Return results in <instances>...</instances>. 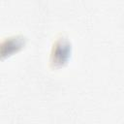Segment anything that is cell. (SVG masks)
I'll use <instances>...</instances> for the list:
<instances>
[{
    "mask_svg": "<svg viewBox=\"0 0 124 124\" xmlns=\"http://www.w3.org/2000/svg\"><path fill=\"white\" fill-rule=\"evenodd\" d=\"M71 45L66 38H59L55 41L51 50L50 63L53 67H60L64 65L70 57Z\"/></svg>",
    "mask_w": 124,
    "mask_h": 124,
    "instance_id": "cell-1",
    "label": "cell"
},
{
    "mask_svg": "<svg viewBox=\"0 0 124 124\" xmlns=\"http://www.w3.org/2000/svg\"><path fill=\"white\" fill-rule=\"evenodd\" d=\"M22 39V37L14 36L4 40L1 45V55L4 57L6 55H10L14 51H16L19 47L24 45V40Z\"/></svg>",
    "mask_w": 124,
    "mask_h": 124,
    "instance_id": "cell-2",
    "label": "cell"
}]
</instances>
